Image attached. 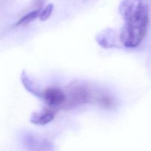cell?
I'll use <instances>...</instances> for the list:
<instances>
[{"instance_id":"cell-1","label":"cell","mask_w":151,"mask_h":151,"mask_svg":"<svg viewBox=\"0 0 151 151\" xmlns=\"http://www.w3.org/2000/svg\"><path fill=\"white\" fill-rule=\"evenodd\" d=\"M125 24L122 28L120 40L125 47H137L145 37L149 24V7L139 0L135 4L133 0H124L120 6Z\"/></svg>"},{"instance_id":"cell-2","label":"cell","mask_w":151,"mask_h":151,"mask_svg":"<svg viewBox=\"0 0 151 151\" xmlns=\"http://www.w3.org/2000/svg\"><path fill=\"white\" fill-rule=\"evenodd\" d=\"M66 101L64 106L72 108L79 105L90 103H101L106 94L92 89L83 83L75 82L68 86L66 92Z\"/></svg>"},{"instance_id":"cell-3","label":"cell","mask_w":151,"mask_h":151,"mask_svg":"<svg viewBox=\"0 0 151 151\" xmlns=\"http://www.w3.org/2000/svg\"><path fill=\"white\" fill-rule=\"evenodd\" d=\"M40 97L44 100L48 107L58 110V109L64 107L66 101L65 91L58 88H48L41 93Z\"/></svg>"},{"instance_id":"cell-4","label":"cell","mask_w":151,"mask_h":151,"mask_svg":"<svg viewBox=\"0 0 151 151\" xmlns=\"http://www.w3.org/2000/svg\"><path fill=\"white\" fill-rule=\"evenodd\" d=\"M57 111L55 109H44L39 112H35L30 117V122L36 125H45L51 122L55 119Z\"/></svg>"},{"instance_id":"cell-5","label":"cell","mask_w":151,"mask_h":151,"mask_svg":"<svg viewBox=\"0 0 151 151\" xmlns=\"http://www.w3.org/2000/svg\"><path fill=\"white\" fill-rule=\"evenodd\" d=\"M40 11H41V10H32L30 13H27V14L25 15L24 17H22V19L18 22V23L16 24H17L18 26H19V25H26L27 24L30 23L32 21L36 19L37 18H39Z\"/></svg>"},{"instance_id":"cell-6","label":"cell","mask_w":151,"mask_h":151,"mask_svg":"<svg viewBox=\"0 0 151 151\" xmlns=\"http://www.w3.org/2000/svg\"><path fill=\"white\" fill-rule=\"evenodd\" d=\"M53 8H54V5L52 4H50L46 6L44 9L41 10V11H40V15L38 19L41 21H45L48 19L50 17V16H51L52 13Z\"/></svg>"},{"instance_id":"cell-7","label":"cell","mask_w":151,"mask_h":151,"mask_svg":"<svg viewBox=\"0 0 151 151\" xmlns=\"http://www.w3.org/2000/svg\"><path fill=\"white\" fill-rule=\"evenodd\" d=\"M137 1H139V0H137Z\"/></svg>"}]
</instances>
